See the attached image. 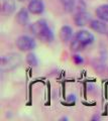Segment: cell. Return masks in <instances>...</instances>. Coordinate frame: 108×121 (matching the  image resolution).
I'll return each mask as SVG.
<instances>
[{"instance_id":"52a82bcc","label":"cell","mask_w":108,"mask_h":121,"mask_svg":"<svg viewBox=\"0 0 108 121\" xmlns=\"http://www.w3.org/2000/svg\"><path fill=\"white\" fill-rule=\"evenodd\" d=\"M106 23L107 22L98 18V19H92L89 26L92 30H94L95 32L99 33V35H105L108 32V26Z\"/></svg>"},{"instance_id":"8fae6325","label":"cell","mask_w":108,"mask_h":121,"mask_svg":"<svg viewBox=\"0 0 108 121\" xmlns=\"http://www.w3.org/2000/svg\"><path fill=\"white\" fill-rule=\"evenodd\" d=\"M73 29L70 25L62 26L59 31V37L63 43H69L73 39Z\"/></svg>"},{"instance_id":"6da1fadb","label":"cell","mask_w":108,"mask_h":121,"mask_svg":"<svg viewBox=\"0 0 108 121\" xmlns=\"http://www.w3.org/2000/svg\"><path fill=\"white\" fill-rule=\"evenodd\" d=\"M30 31L36 39L44 43H51L55 39L53 30L46 19H39L33 22L30 26Z\"/></svg>"},{"instance_id":"8992f818","label":"cell","mask_w":108,"mask_h":121,"mask_svg":"<svg viewBox=\"0 0 108 121\" xmlns=\"http://www.w3.org/2000/svg\"><path fill=\"white\" fill-rule=\"evenodd\" d=\"M73 20H74V23H75L76 26H78V27H83L85 25L90 24L92 17H91V14L85 10V11H81V12L74 14Z\"/></svg>"},{"instance_id":"9c48e42d","label":"cell","mask_w":108,"mask_h":121,"mask_svg":"<svg viewBox=\"0 0 108 121\" xmlns=\"http://www.w3.org/2000/svg\"><path fill=\"white\" fill-rule=\"evenodd\" d=\"M29 13L30 12L28 11L27 8H24V7L20 8L19 10L17 11L16 16H15L16 22L21 26L27 25L28 22H29Z\"/></svg>"},{"instance_id":"5bb4252c","label":"cell","mask_w":108,"mask_h":121,"mask_svg":"<svg viewBox=\"0 0 108 121\" xmlns=\"http://www.w3.org/2000/svg\"><path fill=\"white\" fill-rule=\"evenodd\" d=\"M73 62L76 64V65H81V64L84 63V60L81 56L79 55H74L73 56Z\"/></svg>"},{"instance_id":"7c38bea8","label":"cell","mask_w":108,"mask_h":121,"mask_svg":"<svg viewBox=\"0 0 108 121\" xmlns=\"http://www.w3.org/2000/svg\"><path fill=\"white\" fill-rule=\"evenodd\" d=\"M95 14L99 19L108 22V4H102L95 10Z\"/></svg>"},{"instance_id":"277c9868","label":"cell","mask_w":108,"mask_h":121,"mask_svg":"<svg viewBox=\"0 0 108 121\" xmlns=\"http://www.w3.org/2000/svg\"><path fill=\"white\" fill-rule=\"evenodd\" d=\"M66 12L76 14L86 10V3L84 0H60Z\"/></svg>"},{"instance_id":"ba28073f","label":"cell","mask_w":108,"mask_h":121,"mask_svg":"<svg viewBox=\"0 0 108 121\" xmlns=\"http://www.w3.org/2000/svg\"><path fill=\"white\" fill-rule=\"evenodd\" d=\"M27 9L31 14L40 15L44 11V3L43 0H30L27 5Z\"/></svg>"},{"instance_id":"e0dca14e","label":"cell","mask_w":108,"mask_h":121,"mask_svg":"<svg viewBox=\"0 0 108 121\" xmlns=\"http://www.w3.org/2000/svg\"><path fill=\"white\" fill-rule=\"evenodd\" d=\"M107 35H108V32H107Z\"/></svg>"},{"instance_id":"4fadbf2b","label":"cell","mask_w":108,"mask_h":121,"mask_svg":"<svg viewBox=\"0 0 108 121\" xmlns=\"http://www.w3.org/2000/svg\"><path fill=\"white\" fill-rule=\"evenodd\" d=\"M25 62H26L30 67H36L39 65V60L33 52H28L26 58H25Z\"/></svg>"},{"instance_id":"30bf717a","label":"cell","mask_w":108,"mask_h":121,"mask_svg":"<svg viewBox=\"0 0 108 121\" xmlns=\"http://www.w3.org/2000/svg\"><path fill=\"white\" fill-rule=\"evenodd\" d=\"M15 0H1V13L3 15H11L15 11Z\"/></svg>"},{"instance_id":"3957f363","label":"cell","mask_w":108,"mask_h":121,"mask_svg":"<svg viewBox=\"0 0 108 121\" xmlns=\"http://www.w3.org/2000/svg\"><path fill=\"white\" fill-rule=\"evenodd\" d=\"M22 63L21 56L16 52H9L1 56L0 69L2 72H9L18 68Z\"/></svg>"},{"instance_id":"2e32d148","label":"cell","mask_w":108,"mask_h":121,"mask_svg":"<svg viewBox=\"0 0 108 121\" xmlns=\"http://www.w3.org/2000/svg\"><path fill=\"white\" fill-rule=\"evenodd\" d=\"M18 1H25V0H18Z\"/></svg>"},{"instance_id":"7a4b0ae2","label":"cell","mask_w":108,"mask_h":121,"mask_svg":"<svg viewBox=\"0 0 108 121\" xmlns=\"http://www.w3.org/2000/svg\"><path fill=\"white\" fill-rule=\"evenodd\" d=\"M94 35L86 29H80L75 33L70 41V48L74 52H79L85 50L88 45L94 43Z\"/></svg>"},{"instance_id":"9a60e30c","label":"cell","mask_w":108,"mask_h":121,"mask_svg":"<svg viewBox=\"0 0 108 121\" xmlns=\"http://www.w3.org/2000/svg\"><path fill=\"white\" fill-rule=\"evenodd\" d=\"M99 118H100V117H99V116H97V115H95V116H94V117H93V118H92V119H93V120H94V119H99Z\"/></svg>"},{"instance_id":"5b68a950","label":"cell","mask_w":108,"mask_h":121,"mask_svg":"<svg viewBox=\"0 0 108 121\" xmlns=\"http://www.w3.org/2000/svg\"><path fill=\"white\" fill-rule=\"evenodd\" d=\"M16 47L20 52H31L35 48L36 43L35 39L29 35H20L16 39Z\"/></svg>"}]
</instances>
